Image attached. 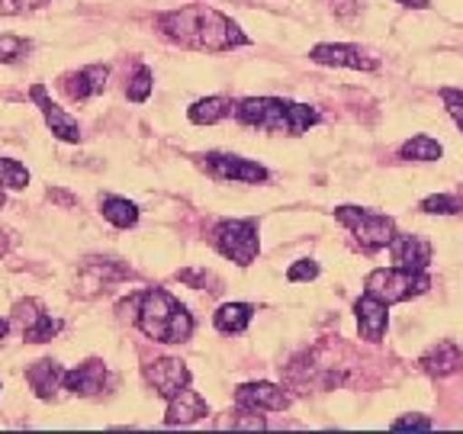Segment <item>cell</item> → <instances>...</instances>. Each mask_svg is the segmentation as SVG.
Segmentation results:
<instances>
[{
	"label": "cell",
	"mask_w": 463,
	"mask_h": 434,
	"mask_svg": "<svg viewBox=\"0 0 463 434\" xmlns=\"http://www.w3.org/2000/svg\"><path fill=\"white\" fill-rule=\"evenodd\" d=\"M158 29L161 36L194 52H229L248 45V36L239 29V23H232L229 16L206 7V4L161 14Z\"/></svg>",
	"instance_id": "1"
},
{
	"label": "cell",
	"mask_w": 463,
	"mask_h": 434,
	"mask_svg": "<svg viewBox=\"0 0 463 434\" xmlns=\"http://www.w3.org/2000/svg\"><path fill=\"white\" fill-rule=\"evenodd\" d=\"M235 119L241 126L274 132V136H303L318 123V113L309 103L277 100V97H248L235 107Z\"/></svg>",
	"instance_id": "2"
},
{
	"label": "cell",
	"mask_w": 463,
	"mask_h": 434,
	"mask_svg": "<svg viewBox=\"0 0 463 434\" xmlns=\"http://www.w3.org/2000/svg\"><path fill=\"white\" fill-rule=\"evenodd\" d=\"M136 326L161 344H184L194 335V316L167 289H145Z\"/></svg>",
	"instance_id": "3"
},
{
	"label": "cell",
	"mask_w": 463,
	"mask_h": 434,
	"mask_svg": "<svg viewBox=\"0 0 463 434\" xmlns=\"http://www.w3.org/2000/svg\"><path fill=\"white\" fill-rule=\"evenodd\" d=\"M335 219L345 225L354 241L364 248V251H380V248H390V241L396 239V222L383 212L373 210H361V206H338L335 210Z\"/></svg>",
	"instance_id": "4"
},
{
	"label": "cell",
	"mask_w": 463,
	"mask_h": 434,
	"mask_svg": "<svg viewBox=\"0 0 463 434\" xmlns=\"http://www.w3.org/2000/svg\"><path fill=\"white\" fill-rule=\"evenodd\" d=\"M213 245L222 258L235 260L239 268H248L260 248L258 222L254 219H225L213 229Z\"/></svg>",
	"instance_id": "5"
},
{
	"label": "cell",
	"mask_w": 463,
	"mask_h": 434,
	"mask_svg": "<svg viewBox=\"0 0 463 434\" xmlns=\"http://www.w3.org/2000/svg\"><path fill=\"white\" fill-rule=\"evenodd\" d=\"M428 287H431V277H428L425 270L396 268V270H373V274L367 277V293L380 297L386 306L421 297V293H428Z\"/></svg>",
	"instance_id": "6"
},
{
	"label": "cell",
	"mask_w": 463,
	"mask_h": 434,
	"mask_svg": "<svg viewBox=\"0 0 463 434\" xmlns=\"http://www.w3.org/2000/svg\"><path fill=\"white\" fill-rule=\"evenodd\" d=\"M203 167L216 181H235V184H264L268 181V167H260L258 161L239 158V155H222L210 152L203 158Z\"/></svg>",
	"instance_id": "7"
},
{
	"label": "cell",
	"mask_w": 463,
	"mask_h": 434,
	"mask_svg": "<svg viewBox=\"0 0 463 434\" xmlns=\"http://www.w3.org/2000/svg\"><path fill=\"white\" fill-rule=\"evenodd\" d=\"M145 380L155 386L161 399H174L181 390L190 386V370L184 361H174V357H161V361L145 363Z\"/></svg>",
	"instance_id": "8"
},
{
	"label": "cell",
	"mask_w": 463,
	"mask_h": 434,
	"mask_svg": "<svg viewBox=\"0 0 463 434\" xmlns=\"http://www.w3.org/2000/svg\"><path fill=\"white\" fill-rule=\"evenodd\" d=\"M14 318L20 322L23 338H26L29 344H45V341H52L58 332H61V322H55L36 299H26V303L16 306Z\"/></svg>",
	"instance_id": "9"
},
{
	"label": "cell",
	"mask_w": 463,
	"mask_h": 434,
	"mask_svg": "<svg viewBox=\"0 0 463 434\" xmlns=\"http://www.w3.org/2000/svg\"><path fill=\"white\" fill-rule=\"evenodd\" d=\"M309 58L316 65H335V68H354V71H376L380 61L367 52L354 49V45H335V42H322L309 52Z\"/></svg>",
	"instance_id": "10"
},
{
	"label": "cell",
	"mask_w": 463,
	"mask_h": 434,
	"mask_svg": "<svg viewBox=\"0 0 463 434\" xmlns=\"http://www.w3.org/2000/svg\"><path fill=\"white\" fill-rule=\"evenodd\" d=\"M29 97H33V103H36L39 109H43L45 123H49L52 136L61 138V142H80V126L78 119H71V116L65 113V109L58 107L55 100H52L49 94H45L43 84H33L29 87Z\"/></svg>",
	"instance_id": "11"
},
{
	"label": "cell",
	"mask_w": 463,
	"mask_h": 434,
	"mask_svg": "<svg viewBox=\"0 0 463 434\" xmlns=\"http://www.w3.org/2000/svg\"><path fill=\"white\" fill-rule=\"evenodd\" d=\"M235 405H245L254 412H283L289 396L277 383H245L235 390Z\"/></svg>",
	"instance_id": "12"
},
{
	"label": "cell",
	"mask_w": 463,
	"mask_h": 434,
	"mask_svg": "<svg viewBox=\"0 0 463 434\" xmlns=\"http://www.w3.org/2000/svg\"><path fill=\"white\" fill-rule=\"evenodd\" d=\"M354 312H357V332H361V338L376 344L386 335V322H390L386 303L380 297H373V293H364L354 303Z\"/></svg>",
	"instance_id": "13"
},
{
	"label": "cell",
	"mask_w": 463,
	"mask_h": 434,
	"mask_svg": "<svg viewBox=\"0 0 463 434\" xmlns=\"http://www.w3.org/2000/svg\"><path fill=\"white\" fill-rule=\"evenodd\" d=\"M390 254L396 260V268L405 270H425L431 264V245L421 235H399L390 241Z\"/></svg>",
	"instance_id": "14"
},
{
	"label": "cell",
	"mask_w": 463,
	"mask_h": 434,
	"mask_svg": "<svg viewBox=\"0 0 463 434\" xmlns=\"http://www.w3.org/2000/svg\"><path fill=\"white\" fill-rule=\"evenodd\" d=\"M129 277V268H123L119 260L113 258H87L84 260V274H80V283L90 287L87 293H100V289H109L113 283L126 280Z\"/></svg>",
	"instance_id": "15"
},
{
	"label": "cell",
	"mask_w": 463,
	"mask_h": 434,
	"mask_svg": "<svg viewBox=\"0 0 463 434\" xmlns=\"http://www.w3.org/2000/svg\"><path fill=\"white\" fill-rule=\"evenodd\" d=\"M107 78H109V68L107 65L80 68L78 74H68V78L61 80V90H65L71 100H90V97L103 94Z\"/></svg>",
	"instance_id": "16"
},
{
	"label": "cell",
	"mask_w": 463,
	"mask_h": 434,
	"mask_svg": "<svg viewBox=\"0 0 463 434\" xmlns=\"http://www.w3.org/2000/svg\"><path fill=\"white\" fill-rule=\"evenodd\" d=\"M419 367L425 370L428 376H450L463 367V351L454 344V341H438L419 357Z\"/></svg>",
	"instance_id": "17"
},
{
	"label": "cell",
	"mask_w": 463,
	"mask_h": 434,
	"mask_svg": "<svg viewBox=\"0 0 463 434\" xmlns=\"http://www.w3.org/2000/svg\"><path fill=\"white\" fill-rule=\"evenodd\" d=\"M206 415H210L206 399L187 386V390H181L171 399V405H167V412H165V425H194V421L206 419Z\"/></svg>",
	"instance_id": "18"
},
{
	"label": "cell",
	"mask_w": 463,
	"mask_h": 434,
	"mask_svg": "<svg viewBox=\"0 0 463 434\" xmlns=\"http://www.w3.org/2000/svg\"><path fill=\"white\" fill-rule=\"evenodd\" d=\"M109 373L103 367V361H84L78 370H68L65 373V390H71L74 396H97L107 386Z\"/></svg>",
	"instance_id": "19"
},
{
	"label": "cell",
	"mask_w": 463,
	"mask_h": 434,
	"mask_svg": "<svg viewBox=\"0 0 463 434\" xmlns=\"http://www.w3.org/2000/svg\"><path fill=\"white\" fill-rule=\"evenodd\" d=\"M65 373L68 370L58 361H36L26 370V383L33 386L39 399H55L58 390L65 386Z\"/></svg>",
	"instance_id": "20"
},
{
	"label": "cell",
	"mask_w": 463,
	"mask_h": 434,
	"mask_svg": "<svg viewBox=\"0 0 463 434\" xmlns=\"http://www.w3.org/2000/svg\"><path fill=\"white\" fill-rule=\"evenodd\" d=\"M251 316H254V309L248 303H225V306H219V312L213 316V322H216L219 332L241 335L248 326H251Z\"/></svg>",
	"instance_id": "21"
},
{
	"label": "cell",
	"mask_w": 463,
	"mask_h": 434,
	"mask_svg": "<svg viewBox=\"0 0 463 434\" xmlns=\"http://www.w3.org/2000/svg\"><path fill=\"white\" fill-rule=\"evenodd\" d=\"M229 113H232L229 97H206V100H196L187 116H190V123H196V126H213V123H219V119H225Z\"/></svg>",
	"instance_id": "22"
},
{
	"label": "cell",
	"mask_w": 463,
	"mask_h": 434,
	"mask_svg": "<svg viewBox=\"0 0 463 434\" xmlns=\"http://www.w3.org/2000/svg\"><path fill=\"white\" fill-rule=\"evenodd\" d=\"M100 212H103V219H107V222L116 225V229H129V225L138 222L136 203L123 200V196H103Z\"/></svg>",
	"instance_id": "23"
},
{
	"label": "cell",
	"mask_w": 463,
	"mask_h": 434,
	"mask_svg": "<svg viewBox=\"0 0 463 434\" xmlns=\"http://www.w3.org/2000/svg\"><path fill=\"white\" fill-rule=\"evenodd\" d=\"M441 152H444V148L434 142L431 136H412L409 142L402 145V152H399V155H402L405 161H438V158H441Z\"/></svg>",
	"instance_id": "24"
},
{
	"label": "cell",
	"mask_w": 463,
	"mask_h": 434,
	"mask_svg": "<svg viewBox=\"0 0 463 434\" xmlns=\"http://www.w3.org/2000/svg\"><path fill=\"white\" fill-rule=\"evenodd\" d=\"M216 428H245V431H258V428H268V421L260 419L254 409H245V405H239L235 412H229L225 419H219Z\"/></svg>",
	"instance_id": "25"
},
{
	"label": "cell",
	"mask_w": 463,
	"mask_h": 434,
	"mask_svg": "<svg viewBox=\"0 0 463 434\" xmlns=\"http://www.w3.org/2000/svg\"><path fill=\"white\" fill-rule=\"evenodd\" d=\"M29 184V171L14 158H0V187L4 190H23Z\"/></svg>",
	"instance_id": "26"
},
{
	"label": "cell",
	"mask_w": 463,
	"mask_h": 434,
	"mask_svg": "<svg viewBox=\"0 0 463 434\" xmlns=\"http://www.w3.org/2000/svg\"><path fill=\"white\" fill-rule=\"evenodd\" d=\"M460 210H463V200L450 193H438L421 200V212H431V216H457Z\"/></svg>",
	"instance_id": "27"
},
{
	"label": "cell",
	"mask_w": 463,
	"mask_h": 434,
	"mask_svg": "<svg viewBox=\"0 0 463 434\" xmlns=\"http://www.w3.org/2000/svg\"><path fill=\"white\" fill-rule=\"evenodd\" d=\"M152 87H155V78L148 68H138L136 78L129 80V87H126V97H129L132 103H145L148 100V94H152Z\"/></svg>",
	"instance_id": "28"
},
{
	"label": "cell",
	"mask_w": 463,
	"mask_h": 434,
	"mask_svg": "<svg viewBox=\"0 0 463 434\" xmlns=\"http://www.w3.org/2000/svg\"><path fill=\"white\" fill-rule=\"evenodd\" d=\"M29 49H33V42H26V39L0 36V61H4V65H14V61H20Z\"/></svg>",
	"instance_id": "29"
},
{
	"label": "cell",
	"mask_w": 463,
	"mask_h": 434,
	"mask_svg": "<svg viewBox=\"0 0 463 434\" xmlns=\"http://www.w3.org/2000/svg\"><path fill=\"white\" fill-rule=\"evenodd\" d=\"M441 103H444V109H448L450 119L457 123V129L463 132V94H460V90H454V87H444Z\"/></svg>",
	"instance_id": "30"
},
{
	"label": "cell",
	"mask_w": 463,
	"mask_h": 434,
	"mask_svg": "<svg viewBox=\"0 0 463 434\" xmlns=\"http://www.w3.org/2000/svg\"><path fill=\"white\" fill-rule=\"evenodd\" d=\"M177 277H181L184 283H190V287H196V289H210V293H219V289H222L210 270H181Z\"/></svg>",
	"instance_id": "31"
},
{
	"label": "cell",
	"mask_w": 463,
	"mask_h": 434,
	"mask_svg": "<svg viewBox=\"0 0 463 434\" xmlns=\"http://www.w3.org/2000/svg\"><path fill=\"white\" fill-rule=\"evenodd\" d=\"M318 277V264L316 260H297L293 268L287 270V280L289 283H299V280H316Z\"/></svg>",
	"instance_id": "32"
},
{
	"label": "cell",
	"mask_w": 463,
	"mask_h": 434,
	"mask_svg": "<svg viewBox=\"0 0 463 434\" xmlns=\"http://www.w3.org/2000/svg\"><path fill=\"white\" fill-rule=\"evenodd\" d=\"M49 0H0V14L14 16V14H26V10H39L45 7Z\"/></svg>",
	"instance_id": "33"
},
{
	"label": "cell",
	"mask_w": 463,
	"mask_h": 434,
	"mask_svg": "<svg viewBox=\"0 0 463 434\" xmlns=\"http://www.w3.org/2000/svg\"><path fill=\"white\" fill-rule=\"evenodd\" d=\"M138 309H142V293H132L129 299H123V303L116 306V312H119L123 322H138Z\"/></svg>",
	"instance_id": "34"
},
{
	"label": "cell",
	"mask_w": 463,
	"mask_h": 434,
	"mask_svg": "<svg viewBox=\"0 0 463 434\" xmlns=\"http://www.w3.org/2000/svg\"><path fill=\"white\" fill-rule=\"evenodd\" d=\"M409 428H415V431H428V428H431V419H421V415H402V419L392 421V431H409Z\"/></svg>",
	"instance_id": "35"
},
{
	"label": "cell",
	"mask_w": 463,
	"mask_h": 434,
	"mask_svg": "<svg viewBox=\"0 0 463 434\" xmlns=\"http://www.w3.org/2000/svg\"><path fill=\"white\" fill-rule=\"evenodd\" d=\"M396 4H402V7H409V10H428L431 7V0H396Z\"/></svg>",
	"instance_id": "36"
},
{
	"label": "cell",
	"mask_w": 463,
	"mask_h": 434,
	"mask_svg": "<svg viewBox=\"0 0 463 434\" xmlns=\"http://www.w3.org/2000/svg\"><path fill=\"white\" fill-rule=\"evenodd\" d=\"M7 332H10V322H7V318H0V341L7 338Z\"/></svg>",
	"instance_id": "37"
},
{
	"label": "cell",
	"mask_w": 463,
	"mask_h": 434,
	"mask_svg": "<svg viewBox=\"0 0 463 434\" xmlns=\"http://www.w3.org/2000/svg\"><path fill=\"white\" fill-rule=\"evenodd\" d=\"M4 203H7V196H4V187H0V210H4Z\"/></svg>",
	"instance_id": "38"
}]
</instances>
